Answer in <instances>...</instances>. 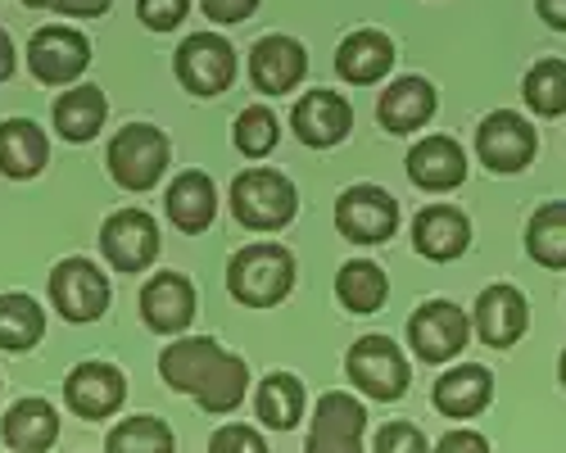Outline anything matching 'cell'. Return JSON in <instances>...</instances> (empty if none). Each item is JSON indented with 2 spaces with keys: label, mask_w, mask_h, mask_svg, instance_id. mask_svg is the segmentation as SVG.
<instances>
[{
  "label": "cell",
  "mask_w": 566,
  "mask_h": 453,
  "mask_svg": "<svg viewBox=\"0 0 566 453\" xmlns=\"http://www.w3.org/2000/svg\"><path fill=\"white\" fill-rule=\"evenodd\" d=\"M295 291V254L276 241L235 250L227 263V295L245 308H276Z\"/></svg>",
  "instance_id": "cell-1"
},
{
  "label": "cell",
  "mask_w": 566,
  "mask_h": 453,
  "mask_svg": "<svg viewBox=\"0 0 566 453\" xmlns=\"http://www.w3.org/2000/svg\"><path fill=\"white\" fill-rule=\"evenodd\" d=\"M231 213L245 232H281L300 213V191L276 168H245L231 181Z\"/></svg>",
  "instance_id": "cell-2"
},
{
  "label": "cell",
  "mask_w": 566,
  "mask_h": 453,
  "mask_svg": "<svg viewBox=\"0 0 566 453\" xmlns=\"http://www.w3.org/2000/svg\"><path fill=\"white\" fill-rule=\"evenodd\" d=\"M168 159H172V146H168V136L150 123H127L109 136V150H105V168L109 177L118 181L123 191L140 196V191H150L159 187V177L168 172Z\"/></svg>",
  "instance_id": "cell-3"
},
{
  "label": "cell",
  "mask_w": 566,
  "mask_h": 453,
  "mask_svg": "<svg viewBox=\"0 0 566 453\" xmlns=\"http://www.w3.org/2000/svg\"><path fill=\"white\" fill-rule=\"evenodd\" d=\"M345 372L376 403H395L412 386L408 358L399 354V345L390 336H363V340H354L349 354H345Z\"/></svg>",
  "instance_id": "cell-4"
},
{
  "label": "cell",
  "mask_w": 566,
  "mask_h": 453,
  "mask_svg": "<svg viewBox=\"0 0 566 453\" xmlns=\"http://www.w3.org/2000/svg\"><path fill=\"white\" fill-rule=\"evenodd\" d=\"M336 232L349 245H386L399 232V200L386 187L358 181L336 200Z\"/></svg>",
  "instance_id": "cell-5"
},
{
  "label": "cell",
  "mask_w": 566,
  "mask_h": 453,
  "mask_svg": "<svg viewBox=\"0 0 566 453\" xmlns=\"http://www.w3.org/2000/svg\"><path fill=\"white\" fill-rule=\"evenodd\" d=\"M172 69L191 96H222L235 82V45L218 32H191L177 45Z\"/></svg>",
  "instance_id": "cell-6"
},
{
  "label": "cell",
  "mask_w": 566,
  "mask_h": 453,
  "mask_svg": "<svg viewBox=\"0 0 566 453\" xmlns=\"http://www.w3.org/2000/svg\"><path fill=\"white\" fill-rule=\"evenodd\" d=\"M114 291H109V277L91 263V259H60L55 272H51V304L60 308L64 323H96L105 317Z\"/></svg>",
  "instance_id": "cell-7"
},
{
  "label": "cell",
  "mask_w": 566,
  "mask_h": 453,
  "mask_svg": "<svg viewBox=\"0 0 566 453\" xmlns=\"http://www.w3.org/2000/svg\"><path fill=\"white\" fill-rule=\"evenodd\" d=\"M91 64V41L77 28L45 23L28 41V69L41 86H73Z\"/></svg>",
  "instance_id": "cell-8"
},
{
  "label": "cell",
  "mask_w": 566,
  "mask_h": 453,
  "mask_svg": "<svg viewBox=\"0 0 566 453\" xmlns=\"http://www.w3.org/2000/svg\"><path fill=\"white\" fill-rule=\"evenodd\" d=\"M467 336H471V317L453 299H427L408 317V345L431 368L436 362H453L467 349Z\"/></svg>",
  "instance_id": "cell-9"
},
{
  "label": "cell",
  "mask_w": 566,
  "mask_h": 453,
  "mask_svg": "<svg viewBox=\"0 0 566 453\" xmlns=\"http://www.w3.org/2000/svg\"><path fill=\"white\" fill-rule=\"evenodd\" d=\"M535 150H539L535 127L512 109H494L476 127V159L490 172H522L535 164Z\"/></svg>",
  "instance_id": "cell-10"
},
{
  "label": "cell",
  "mask_w": 566,
  "mask_h": 453,
  "mask_svg": "<svg viewBox=\"0 0 566 453\" xmlns=\"http://www.w3.org/2000/svg\"><path fill=\"white\" fill-rule=\"evenodd\" d=\"M101 250L114 272H146L159 259V222L146 209H118L101 227Z\"/></svg>",
  "instance_id": "cell-11"
},
{
  "label": "cell",
  "mask_w": 566,
  "mask_h": 453,
  "mask_svg": "<svg viewBox=\"0 0 566 453\" xmlns=\"http://www.w3.org/2000/svg\"><path fill=\"white\" fill-rule=\"evenodd\" d=\"M64 399L73 408V418L82 422H105L114 418L123 399H127V377L114 368V362H101V358H86L64 377Z\"/></svg>",
  "instance_id": "cell-12"
},
{
  "label": "cell",
  "mask_w": 566,
  "mask_h": 453,
  "mask_svg": "<svg viewBox=\"0 0 566 453\" xmlns=\"http://www.w3.org/2000/svg\"><path fill=\"white\" fill-rule=\"evenodd\" d=\"M363 431H367V408L349 390H326L317 399L304 453H363Z\"/></svg>",
  "instance_id": "cell-13"
},
{
  "label": "cell",
  "mask_w": 566,
  "mask_h": 453,
  "mask_svg": "<svg viewBox=\"0 0 566 453\" xmlns=\"http://www.w3.org/2000/svg\"><path fill=\"white\" fill-rule=\"evenodd\" d=\"M291 131L308 150H332L354 131V105L340 96V91H304L291 109Z\"/></svg>",
  "instance_id": "cell-14"
},
{
  "label": "cell",
  "mask_w": 566,
  "mask_h": 453,
  "mask_svg": "<svg viewBox=\"0 0 566 453\" xmlns=\"http://www.w3.org/2000/svg\"><path fill=\"white\" fill-rule=\"evenodd\" d=\"M140 323L155 336H186L196 323V286L181 272H155L140 291Z\"/></svg>",
  "instance_id": "cell-15"
},
{
  "label": "cell",
  "mask_w": 566,
  "mask_h": 453,
  "mask_svg": "<svg viewBox=\"0 0 566 453\" xmlns=\"http://www.w3.org/2000/svg\"><path fill=\"white\" fill-rule=\"evenodd\" d=\"M471 323H476V336L490 345V349H512L516 340L526 336L531 327V308H526V295L499 282V286H485L476 295V308H471Z\"/></svg>",
  "instance_id": "cell-16"
},
{
  "label": "cell",
  "mask_w": 566,
  "mask_h": 453,
  "mask_svg": "<svg viewBox=\"0 0 566 453\" xmlns=\"http://www.w3.org/2000/svg\"><path fill=\"white\" fill-rule=\"evenodd\" d=\"M308 73V51L295 41V36H263L254 41V51H250V82L254 91H263V96H291V91L304 82Z\"/></svg>",
  "instance_id": "cell-17"
},
{
  "label": "cell",
  "mask_w": 566,
  "mask_h": 453,
  "mask_svg": "<svg viewBox=\"0 0 566 453\" xmlns=\"http://www.w3.org/2000/svg\"><path fill=\"white\" fill-rule=\"evenodd\" d=\"M403 164H408L412 187L431 191V196L458 191L467 181V150L453 141V136H421Z\"/></svg>",
  "instance_id": "cell-18"
},
{
  "label": "cell",
  "mask_w": 566,
  "mask_h": 453,
  "mask_svg": "<svg viewBox=\"0 0 566 453\" xmlns=\"http://www.w3.org/2000/svg\"><path fill=\"white\" fill-rule=\"evenodd\" d=\"M471 245V222L453 204H427L412 218V250L431 263H453Z\"/></svg>",
  "instance_id": "cell-19"
},
{
  "label": "cell",
  "mask_w": 566,
  "mask_h": 453,
  "mask_svg": "<svg viewBox=\"0 0 566 453\" xmlns=\"http://www.w3.org/2000/svg\"><path fill=\"white\" fill-rule=\"evenodd\" d=\"M436 109H440L436 86H431L427 77H417V73L395 77V82L381 91V101H376V118H381V127L395 131V136H408V131H417V127H427V123L436 118Z\"/></svg>",
  "instance_id": "cell-20"
},
{
  "label": "cell",
  "mask_w": 566,
  "mask_h": 453,
  "mask_svg": "<svg viewBox=\"0 0 566 453\" xmlns=\"http://www.w3.org/2000/svg\"><path fill=\"white\" fill-rule=\"evenodd\" d=\"M222 354L227 349L218 340H209V336H177L159 354V377L177 394H200V386L209 381V372L222 362Z\"/></svg>",
  "instance_id": "cell-21"
},
{
  "label": "cell",
  "mask_w": 566,
  "mask_h": 453,
  "mask_svg": "<svg viewBox=\"0 0 566 453\" xmlns=\"http://www.w3.org/2000/svg\"><path fill=\"white\" fill-rule=\"evenodd\" d=\"M164 213H168V222L177 227V232H186V236L209 232L213 218H218V187H213V177L200 172V168H186L168 187V196H164Z\"/></svg>",
  "instance_id": "cell-22"
},
{
  "label": "cell",
  "mask_w": 566,
  "mask_h": 453,
  "mask_svg": "<svg viewBox=\"0 0 566 453\" xmlns=\"http://www.w3.org/2000/svg\"><path fill=\"white\" fill-rule=\"evenodd\" d=\"M490 399H494V377H490V368H481V362H458V368H449L431 390V403L453 422L481 418L490 408Z\"/></svg>",
  "instance_id": "cell-23"
},
{
  "label": "cell",
  "mask_w": 566,
  "mask_h": 453,
  "mask_svg": "<svg viewBox=\"0 0 566 453\" xmlns=\"http://www.w3.org/2000/svg\"><path fill=\"white\" fill-rule=\"evenodd\" d=\"M0 435H6L10 453H51L60 440V413L51 399L28 394L19 403H10L6 422H0Z\"/></svg>",
  "instance_id": "cell-24"
},
{
  "label": "cell",
  "mask_w": 566,
  "mask_h": 453,
  "mask_svg": "<svg viewBox=\"0 0 566 453\" xmlns=\"http://www.w3.org/2000/svg\"><path fill=\"white\" fill-rule=\"evenodd\" d=\"M395 69V41L376 28H358L340 41L336 51V73L349 82V86H376L386 73Z\"/></svg>",
  "instance_id": "cell-25"
},
{
  "label": "cell",
  "mask_w": 566,
  "mask_h": 453,
  "mask_svg": "<svg viewBox=\"0 0 566 453\" xmlns=\"http://www.w3.org/2000/svg\"><path fill=\"white\" fill-rule=\"evenodd\" d=\"M51 164V141L32 118H6L0 123V172L28 181Z\"/></svg>",
  "instance_id": "cell-26"
},
{
  "label": "cell",
  "mask_w": 566,
  "mask_h": 453,
  "mask_svg": "<svg viewBox=\"0 0 566 453\" xmlns=\"http://www.w3.org/2000/svg\"><path fill=\"white\" fill-rule=\"evenodd\" d=\"M105 114H109V101H105L101 86H73V91H64V96L55 101V109H51L55 131L64 136V141H73V146L96 141L101 127H105Z\"/></svg>",
  "instance_id": "cell-27"
},
{
  "label": "cell",
  "mask_w": 566,
  "mask_h": 453,
  "mask_svg": "<svg viewBox=\"0 0 566 453\" xmlns=\"http://www.w3.org/2000/svg\"><path fill=\"white\" fill-rule=\"evenodd\" d=\"M304 403H308V394L295 372H272L254 390V413L268 431H295L304 418Z\"/></svg>",
  "instance_id": "cell-28"
},
{
  "label": "cell",
  "mask_w": 566,
  "mask_h": 453,
  "mask_svg": "<svg viewBox=\"0 0 566 453\" xmlns=\"http://www.w3.org/2000/svg\"><path fill=\"white\" fill-rule=\"evenodd\" d=\"M336 299L367 317V313H381L386 299H390V277H386V267L381 263H371V259H349L340 272H336Z\"/></svg>",
  "instance_id": "cell-29"
},
{
  "label": "cell",
  "mask_w": 566,
  "mask_h": 453,
  "mask_svg": "<svg viewBox=\"0 0 566 453\" xmlns=\"http://www.w3.org/2000/svg\"><path fill=\"white\" fill-rule=\"evenodd\" d=\"M45 336V313L32 295L10 291L0 295V349L6 354H28Z\"/></svg>",
  "instance_id": "cell-30"
},
{
  "label": "cell",
  "mask_w": 566,
  "mask_h": 453,
  "mask_svg": "<svg viewBox=\"0 0 566 453\" xmlns=\"http://www.w3.org/2000/svg\"><path fill=\"white\" fill-rule=\"evenodd\" d=\"M526 254H531L539 267H553V272L566 267V200H548L544 209L531 213Z\"/></svg>",
  "instance_id": "cell-31"
},
{
  "label": "cell",
  "mask_w": 566,
  "mask_h": 453,
  "mask_svg": "<svg viewBox=\"0 0 566 453\" xmlns=\"http://www.w3.org/2000/svg\"><path fill=\"white\" fill-rule=\"evenodd\" d=\"M250 394V368H245V358H235V354H222V362L209 372V381L200 386V408L205 413H235V408L245 403Z\"/></svg>",
  "instance_id": "cell-32"
},
{
  "label": "cell",
  "mask_w": 566,
  "mask_h": 453,
  "mask_svg": "<svg viewBox=\"0 0 566 453\" xmlns=\"http://www.w3.org/2000/svg\"><path fill=\"white\" fill-rule=\"evenodd\" d=\"M522 96L531 105V114L539 118H562L566 114V60H539L531 64L526 82H522Z\"/></svg>",
  "instance_id": "cell-33"
},
{
  "label": "cell",
  "mask_w": 566,
  "mask_h": 453,
  "mask_svg": "<svg viewBox=\"0 0 566 453\" xmlns=\"http://www.w3.org/2000/svg\"><path fill=\"white\" fill-rule=\"evenodd\" d=\"M105 453H172V426L164 418H123L114 431H109V444Z\"/></svg>",
  "instance_id": "cell-34"
},
{
  "label": "cell",
  "mask_w": 566,
  "mask_h": 453,
  "mask_svg": "<svg viewBox=\"0 0 566 453\" xmlns=\"http://www.w3.org/2000/svg\"><path fill=\"white\" fill-rule=\"evenodd\" d=\"M231 141L245 159H268L276 150V141H281V123H276V114L268 105H250V109H241V118H235Z\"/></svg>",
  "instance_id": "cell-35"
},
{
  "label": "cell",
  "mask_w": 566,
  "mask_h": 453,
  "mask_svg": "<svg viewBox=\"0 0 566 453\" xmlns=\"http://www.w3.org/2000/svg\"><path fill=\"white\" fill-rule=\"evenodd\" d=\"M371 453H431V444L412 422H386L371 440Z\"/></svg>",
  "instance_id": "cell-36"
},
{
  "label": "cell",
  "mask_w": 566,
  "mask_h": 453,
  "mask_svg": "<svg viewBox=\"0 0 566 453\" xmlns=\"http://www.w3.org/2000/svg\"><path fill=\"white\" fill-rule=\"evenodd\" d=\"M191 14V0H136V19L150 32H172Z\"/></svg>",
  "instance_id": "cell-37"
},
{
  "label": "cell",
  "mask_w": 566,
  "mask_h": 453,
  "mask_svg": "<svg viewBox=\"0 0 566 453\" xmlns=\"http://www.w3.org/2000/svg\"><path fill=\"white\" fill-rule=\"evenodd\" d=\"M209 453H268V444H263V435L254 426L227 422V426H218L209 435Z\"/></svg>",
  "instance_id": "cell-38"
},
{
  "label": "cell",
  "mask_w": 566,
  "mask_h": 453,
  "mask_svg": "<svg viewBox=\"0 0 566 453\" xmlns=\"http://www.w3.org/2000/svg\"><path fill=\"white\" fill-rule=\"evenodd\" d=\"M200 10L213 23H245L259 10V0H200Z\"/></svg>",
  "instance_id": "cell-39"
},
{
  "label": "cell",
  "mask_w": 566,
  "mask_h": 453,
  "mask_svg": "<svg viewBox=\"0 0 566 453\" xmlns=\"http://www.w3.org/2000/svg\"><path fill=\"white\" fill-rule=\"evenodd\" d=\"M431 453H490V440L481 431H449Z\"/></svg>",
  "instance_id": "cell-40"
},
{
  "label": "cell",
  "mask_w": 566,
  "mask_h": 453,
  "mask_svg": "<svg viewBox=\"0 0 566 453\" xmlns=\"http://www.w3.org/2000/svg\"><path fill=\"white\" fill-rule=\"evenodd\" d=\"M114 0H51V10L64 14V19H101L109 14Z\"/></svg>",
  "instance_id": "cell-41"
},
{
  "label": "cell",
  "mask_w": 566,
  "mask_h": 453,
  "mask_svg": "<svg viewBox=\"0 0 566 453\" xmlns=\"http://www.w3.org/2000/svg\"><path fill=\"white\" fill-rule=\"evenodd\" d=\"M535 10L553 32H566V0H535Z\"/></svg>",
  "instance_id": "cell-42"
},
{
  "label": "cell",
  "mask_w": 566,
  "mask_h": 453,
  "mask_svg": "<svg viewBox=\"0 0 566 453\" xmlns=\"http://www.w3.org/2000/svg\"><path fill=\"white\" fill-rule=\"evenodd\" d=\"M14 69H19L14 41H10V32H6V28H0V82H10V77H14Z\"/></svg>",
  "instance_id": "cell-43"
},
{
  "label": "cell",
  "mask_w": 566,
  "mask_h": 453,
  "mask_svg": "<svg viewBox=\"0 0 566 453\" xmlns=\"http://www.w3.org/2000/svg\"><path fill=\"white\" fill-rule=\"evenodd\" d=\"M19 6H28V10H51V0H19Z\"/></svg>",
  "instance_id": "cell-44"
},
{
  "label": "cell",
  "mask_w": 566,
  "mask_h": 453,
  "mask_svg": "<svg viewBox=\"0 0 566 453\" xmlns=\"http://www.w3.org/2000/svg\"><path fill=\"white\" fill-rule=\"evenodd\" d=\"M557 372H562V386H566V354H562V362H557Z\"/></svg>",
  "instance_id": "cell-45"
}]
</instances>
